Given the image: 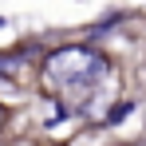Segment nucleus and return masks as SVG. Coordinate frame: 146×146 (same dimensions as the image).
<instances>
[{
    "label": "nucleus",
    "instance_id": "2",
    "mask_svg": "<svg viewBox=\"0 0 146 146\" xmlns=\"http://www.w3.org/2000/svg\"><path fill=\"white\" fill-rule=\"evenodd\" d=\"M0 126H4V107H0Z\"/></svg>",
    "mask_w": 146,
    "mask_h": 146
},
{
    "label": "nucleus",
    "instance_id": "3",
    "mask_svg": "<svg viewBox=\"0 0 146 146\" xmlns=\"http://www.w3.org/2000/svg\"><path fill=\"white\" fill-rule=\"evenodd\" d=\"M0 28H4V20H0Z\"/></svg>",
    "mask_w": 146,
    "mask_h": 146
},
{
    "label": "nucleus",
    "instance_id": "1",
    "mask_svg": "<svg viewBox=\"0 0 146 146\" xmlns=\"http://www.w3.org/2000/svg\"><path fill=\"white\" fill-rule=\"evenodd\" d=\"M111 75H115L111 71V59H103L91 48H59V51H51L48 63H44V79L67 103H75V107L91 103L99 87L111 83Z\"/></svg>",
    "mask_w": 146,
    "mask_h": 146
}]
</instances>
